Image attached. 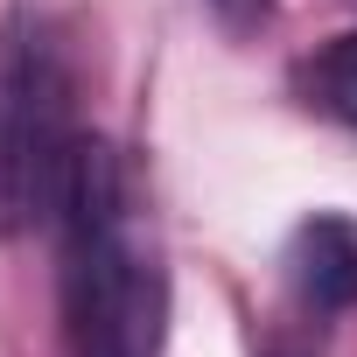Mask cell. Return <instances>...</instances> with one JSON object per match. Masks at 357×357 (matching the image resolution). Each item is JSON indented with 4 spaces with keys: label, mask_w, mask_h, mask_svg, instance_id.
<instances>
[{
    "label": "cell",
    "mask_w": 357,
    "mask_h": 357,
    "mask_svg": "<svg viewBox=\"0 0 357 357\" xmlns=\"http://www.w3.org/2000/svg\"><path fill=\"white\" fill-rule=\"evenodd\" d=\"M63 231V322L77 357L168 350V245L119 140L84 133L56 204Z\"/></svg>",
    "instance_id": "cell-1"
},
{
    "label": "cell",
    "mask_w": 357,
    "mask_h": 357,
    "mask_svg": "<svg viewBox=\"0 0 357 357\" xmlns=\"http://www.w3.org/2000/svg\"><path fill=\"white\" fill-rule=\"evenodd\" d=\"M211 8H218L225 22H252V15H266V0H211Z\"/></svg>",
    "instance_id": "cell-5"
},
{
    "label": "cell",
    "mask_w": 357,
    "mask_h": 357,
    "mask_svg": "<svg viewBox=\"0 0 357 357\" xmlns=\"http://www.w3.org/2000/svg\"><path fill=\"white\" fill-rule=\"evenodd\" d=\"M70 56L36 0L0 15V238L50 225L77 161Z\"/></svg>",
    "instance_id": "cell-2"
},
{
    "label": "cell",
    "mask_w": 357,
    "mask_h": 357,
    "mask_svg": "<svg viewBox=\"0 0 357 357\" xmlns=\"http://www.w3.org/2000/svg\"><path fill=\"white\" fill-rule=\"evenodd\" d=\"M280 273H287V287L308 315L357 308V218H343V211L301 218L287 252H280Z\"/></svg>",
    "instance_id": "cell-3"
},
{
    "label": "cell",
    "mask_w": 357,
    "mask_h": 357,
    "mask_svg": "<svg viewBox=\"0 0 357 357\" xmlns=\"http://www.w3.org/2000/svg\"><path fill=\"white\" fill-rule=\"evenodd\" d=\"M294 98H301L308 112H322V119H336V126L357 133V29L315 43V50L294 63Z\"/></svg>",
    "instance_id": "cell-4"
},
{
    "label": "cell",
    "mask_w": 357,
    "mask_h": 357,
    "mask_svg": "<svg viewBox=\"0 0 357 357\" xmlns=\"http://www.w3.org/2000/svg\"><path fill=\"white\" fill-rule=\"evenodd\" d=\"M266 357H322V350H315V343H294V336H280Z\"/></svg>",
    "instance_id": "cell-6"
}]
</instances>
